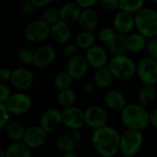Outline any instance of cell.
I'll return each instance as SVG.
<instances>
[{
	"label": "cell",
	"mask_w": 157,
	"mask_h": 157,
	"mask_svg": "<svg viewBox=\"0 0 157 157\" xmlns=\"http://www.w3.org/2000/svg\"><path fill=\"white\" fill-rule=\"evenodd\" d=\"M91 143L99 155L112 157L120 151L121 134L113 127L106 124L94 130Z\"/></svg>",
	"instance_id": "6da1fadb"
},
{
	"label": "cell",
	"mask_w": 157,
	"mask_h": 157,
	"mask_svg": "<svg viewBox=\"0 0 157 157\" xmlns=\"http://www.w3.org/2000/svg\"><path fill=\"white\" fill-rule=\"evenodd\" d=\"M121 121L127 129L142 131L150 124V112L141 104H128L121 111Z\"/></svg>",
	"instance_id": "7a4b0ae2"
},
{
	"label": "cell",
	"mask_w": 157,
	"mask_h": 157,
	"mask_svg": "<svg viewBox=\"0 0 157 157\" xmlns=\"http://www.w3.org/2000/svg\"><path fill=\"white\" fill-rule=\"evenodd\" d=\"M108 67L115 78L122 81L132 78L137 73V65L134 61L125 53L113 55L109 62Z\"/></svg>",
	"instance_id": "3957f363"
},
{
	"label": "cell",
	"mask_w": 157,
	"mask_h": 157,
	"mask_svg": "<svg viewBox=\"0 0 157 157\" xmlns=\"http://www.w3.org/2000/svg\"><path fill=\"white\" fill-rule=\"evenodd\" d=\"M135 28L147 39L157 37V11L143 7L135 13Z\"/></svg>",
	"instance_id": "277c9868"
},
{
	"label": "cell",
	"mask_w": 157,
	"mask_h": 157,
	"mask_svg": "<svg viewBox=\"0 0 157 157\" xmlns=\"http://www.w3.org/2000/svg\"><path fill=\"white\" fill-rule=\"evenodd\" d=\"M143 144L144 136L141 131L127 129L121 135L120 152L124 156H133L141 150Z\"/></svg>",
	"instance_id": "5b68a950"
},
{
	"label": "cell",
	"mask_w": 157,
	"mask_h": 157,
	"mask_svg": "<svg viewBox=\"0 0 157 157\" xmlns=\"http://www.w3.org/2000/svg\"><path fill=\"white\" fill-rule=\"evenodd\" d=\"M26 40L32 43H40L51 36V25L42 19H36L29 22L24 30Z\"/></svg>",
	"instance_id": "8992f818"
},
{
	"label": "cell",
	"mask_w": 157,
	"mask_h": 157,
	"mask_svg": "<svg viewBox=\"0 0 157 157\" xmlns=\"http://www.w3.org/2000/svg\"><path fill=\"white\" fill-rule=\"evenodd\" d=\"M137 75L144 85L157 84V60L151 57L142 59L137 64Z\"/></svg>",
	"instance_id": "52a82bcc"
},
{
	"label": "cell",
	"mask_w": 157,
	"mask_h": 157,
	"mask_svg": "<svg viewBox=\"0 0 157 157\" xmlns=\"http://www.w3.org/2000/svg\"><path fill=\"white\" fill-rule=\"evenodd\" d=\"M6 104L11 114L23 115L31 109L32 100L29 95L19 92L11 95Z\"/></svg>",
	"instance_id": "ba28073f"
},
{
	"label": "cell",
	"mask_w": 157,
	"mask_h": 157,
	"mask_svg": "<svg viewBox=\"0 0 157 157\" xmlns=\"http://www.w3.org/2000/svg\"><path fill=\"white\" fill-rule=\"evenodd\" d=\"M63 124L62 111L57 109H48L41 114L40 119V125L48 133L55 132Z\"/></svg>",
	"instance_id": "9c48e42d"
},
{
	"label": "cell",
	"mask_w": 157,
	"mask_h": 157,
	"mask_svg": "<svg viewBox=\"0 0 157 157\" xmlns=\"http://www.w3.org/2000/svg\"><path fill=\"white\" fill-rule=\"evenodd\" d=\"M63 125L70 130H80L86 124L85 121V111L81 110L76 107L64 108L62 111Z\"/></svg>",
	"instance_id": "30bf717a"
},
{
	"label": "cell",
	"mask_w": 157,
	"mask_h": 157,
	"mask_svg": "<svg viewBox=\"0 0 157 157\" xmlns=\"http://www.w3.org/2000/svg\"><path fill=\"white\" fill-rule=\"evenodd\" d=\"M10 83L17 90H27L33 85L34 75L30 70L25 67H18L12 71Z\"/></svg>",
	"instance_id": "8fae6325"
},
{
	"label": "cell",
	"mask_w": 157,
	"mask_h": 157,
	"mask_svg": "<svg viewBox=\"0 0 157 157\" xmlns=\"http://www.w3.org/2000/svg\"><path fill=\"white\" fill-rule=\"evenodd\" d=\"M47 134L48 132L40 125H33L26 129L22 141L29 148H39L46 143Z\"/></svg>",
	"instance_id": "7c38bea8"
},
{
	"label": "cell",
	"mask_w": 157,
	"mask_h": 157,
	"mask_svg": "<svg viewBox=\"0 0 157 157\" xmlns=\"http://www.w3.org/2000/svg\"><path fill=\"white\" fill-rule=\"evenodd\" d=\"M88 66L89 63L86 60V55L77 53L70 57L67 63L66 71L74 79H81L86 75L88 71Z\"/></svg>",
	"instance_id": "4fadbf2b"
},
{
	"label": "cell",
	"mask_w": 157,
	"mask_h": 157,
	"mask_svg": "<svg viewBox=\"0 0 157 157\" xmlns=\"http://www.w3.org/2000/svg\"><path fill=\"white\" fill-rule=\"evenodd\" d=\"M85 121L86 125L95 130L107 124L108 115L101 107L91 106L85 110Z\"/></svg>",
	"instance_id": "5bb4252c"
},
{
	"label": "cell",
	"mask_w": 157,
	"mask_h": 157,
	"mask_svg": "<svg viewBox=\"0 0 157 157\" xmlns=\"http://www.w3.org/2000/svg\"><path fill=\"white\" fill-rule=\"evenodd\" d=\"M56 59L55 49L49 45L45 44L39 47L34 52L33 56V65L38 68H44L52 64Z\"/></svg>",
	"instance_id": "9a60e30c"
},
{
	"label": "cell",
	"mask_w": 157,
	"mask_h": 157,
	"mask_svg": "<svg viewBox=\"0 0 157 157\" xmlns=\"http://www.w3.org/2000/svg\"><path fill=\"white\" fill-rule=\"evenodd\" d=\"M85 55L89 65L96 69L105 66L108 63V52L102 46L99 45L94 44L88 48Z\"/></svg>",
	"instance_id": "2e32d148"
},
{
	"label": "cell",
	"mask_w": 157,
	"mask_h": 157,
	"mask_svg": "<svg viewBox=\"0 0 157 157\" xmlns=\"http://www.w3.org/2000/svg\"><path fill=\"white\" fill-rule=\"evenodd\" d=\"M113 25L116 31L122 34H129L135 28V19L132 13L120 10L113 18Z\"/></svg>",
	"instance_id": "e0dca14e"
},
{
	"label": "cell",
	"mask_w": 157,
	"mask_h": 157,
	"mask_svg": "<svg viewBox=\"0 0 157 157\" xmlns=\"http://www.w3.org/2000/svg\"><path fill=\"white\" fill-rule=\"evenodd\" d=\"M72 36V30L69 23L60 19L54 24L51 25V37L52 39L60 44L67 43Z\"/></svg>",
	"instance_id": "ac0fdd59"
},
{
	"label": "cell",
	"mask_w": 157,
	"mask_h": 157,
	"mask_svg": "<svg viewBox=\"0 0 157 157\" xmlns=\"http://www.w3.org/2000/svg\"><path fill=\"white\" fill-rule=\"evenodd\" d=\"M77 22L83 30L93 31L98 24V14L92 7L83 8Z\"/></svg>",
	"instance_id": "d6986e66"
},
{
	"label": "cell",
	"mask_w": 157,
	"mask_h": 157,
	"mask_svg": "<svg viewBox=\"0 0 157 157\" xmlns=\"http://www.w3.org/2000/svg\"><path fill=\"white\" fill-rule=\"evenodd\" d=\"M104 101L106 106L112 110H121L127 105L125 95L117 89L108 91L104 97Z\"/></svg>",
	"instance_id": "ffe728a7"
},
{
	"label": "cell",
	"mask_w": 157,
	"mask_h": 157,
	"mask_svg": "<svg viewBox=\"0 0 157 157\" xmlns=\"http://www.w3.org/2000/svg\"><path fill=\"white\" fill-rule=\"evenodd\" d=\"M81 9L82 7L76 2H67L60 8V17L69 24L76 22L82 12Z\"/></svg>",
	"instance_id": "44dd1931"
},
{
	"label": "cell",
	"mask_w": 157,
	"mask_h": 157,
	"mask_svg": "<svg viewBox=\"0 0 157 157\" xmlns=\"http://www.w3.org/2000/svg\"><path fill=\"white\" fill-rule=\"evenodd\" d=\"M146 44L147 38L139 31L136 33H132L126 37V47L127 51L130 52H139L146 47Z\"/></svg>",
	"instance_id": "7402d4cb"
},
{
	"label": "cell",
	"mask_w": 157,
	"mask_h": 157,
	"mask_svg": "<svg viewBox=\"0 0 157 157\" xmlns=\"http://www.w3.org/2000/svg\"><path fill=\"white\" fill-rule=\"evenodd\" d=\"M113 78L114 76L109 67L105 66L98 68L93 76L96 86L99 88H108L111 85Z\"/></svg>",
	"instance_id": "603a6c76"
},
{
	"label": "cell",
	"mask_w": 157,
	"mask_h": 157,
	"mask_svg": "<svg viewBox=\"0 0 157 157\" xmlns=\"http://www.w3.org/2000/svg\"><path fill=\"white\" fill-rule=\"evenodd\" d=\"M156 96L157 88L155 85H144L137 94V101L139 104L146 107L155 100Z\"/></svg>",
	"instance_id": "cb8c5ba5"
},
{
	"label": "cell",
	"mask_w": 157,
	"mask_h": 157,
	"mask_svg": "<svg viewBox=\"0 0 157 157\" xmlns=\"http://www.w3.org/2000/svg\"><path fill=\"white\" fill-rule=\"evenodd\" d=\"M6 157H30V148L23 142H14L5 150Z\"/></svg>",
	"instance_id": "d4e9b609"
},
{
	"label": "cell",
	"mask_w": 157,
	"mask_h": 157,
	"mask_svg": "<svg viewBox=\"0 0 157 157\" xmlns=\"http://www.w3.org/2000/svg\"><path fill=\"white\" fill-rule=\"evenodd\" d=\"M4 129L6 137L12 142H18L23 140L26 129L21 123L17 121H11L8 122Z\"/></svg>",
	"instance_id": "484cf974"
},
{
	"label": "cell",
	"mask_w": 157,
	"mask_h": 157,
	"mask_svg": "<svg viewBox=\"0 0 157 157\" xmlns=\"http://www.w3.org/2000/svg\"><path fill=\"white\" fill-rule=\"evenodd\" d=\"M107 49L112 55L123 54L127 52L126 47V37L123 36L122 33L117 31L115 38L109 43L106 44Z\"/></svg>",
	"instance_id": "4316f807"
},
{
	"label": "cell",
	"mask_w": 157,
	"mask_h": 157,
	"mask_svg": "<svg viewBox=\"0 0 157 157\" xmlns=\"http://www.w3.org/2000/svg\"><path fill=\"white\" fill-rule=\"evenodd\" d=\"M95 34L89 30H83L75 37V44L82 50H87L95 44Z\"/></svg>",
	"instance_id": "83f0119b"
},
{
	"label": "cell",
	"mask_w": 157,
	"mask_h": 157,
	"mask_svg": "<svg viewBox=\"0 0 157 157\" xmlns=\"http://www.w3.org/2000/svg\"><path fill=\"white\" fill-rule=\"evenodd\" d=\"M54 145L59 151L65 153V152L74 150L75 146V140L70 135L63 134L57 137V139L54 142Z\"/></svg>",
	"instance_id": "f1b7e54d"
},
{
	"label": "cell",
	"mask_w": 157,
	"mask_h": 157,
	"mask_svg": "<svg viewBox=\"0 0 157 157\" xmlns=\"http://www.w3.org/2000/svg\"><path fill=\"white\" fill-rule=\"evenodd\" d=\"M58 102L64 109L72 107L75 102V93L69 88L60 90L58 94Z\"/></svg>",
	"instance_id": "f546056e"
},
{
	"label": "cell",
	"mask_w": 157,
	"mask_h": 157,
	"mask_svg": "<svg viewBox=\"0 0 157 157\" xmlns=\"http://www.w3.org/2000/svg\"><path fill=\"white\" fill-rule=\"evenodd\" d=\"M74 78L71 76V75L65 71V72H61L56 75L54 78V85L57 89L63 90L65 88H69L73 83Z\"/></svg>",
	"instance_id": "4dcf8cb0"
},
{
	"label": "cell",
	"mask_w": 157,
	"mask_h": 157,
	"mask_svg": "<svg viewBox=\"0 0 157 157\" xmlns=\"http://www.w3.org/2000/svg\"><path fill=\"white\" fill-rule=\"evenodd\" d=\"M144 0H120V10L129 13H136L144 6Z\"/></svg>",
	"instance_id": "1f68e13d"
},
{
	"label": "cell",
	"mask_w": 157,
	"mask_h": 157,
	"mask_svg": "<svg viewBox=\"0 0 157 157\" xmlns=\"http://www.w3.org/2000/svg\"><path fill=\"white\" fill-rule=\"evenodd\" d=\"M43 19L48 22L50 25L54 24L55 22L61 19L60 17V9L54 6H48L43 11Z\"/></svg>",
	"instance_id": "d6a6232c"
},
{
	"label": "cell",
	"mask_w": 157,
	"mask_h": 157,
	"mask_svg": "<svg viewBox=\"0 0 157 157\" xmlns=\"http://www.w3.org/2000/svg\"><path fill=\"white\" fill-rule=\"evenodd\" d=\"M33 56H34V52L26 47H21L17 51V58L19 62L24 64H32Z\"/></svg>",
	"instance_id": "836d02e7"
},
{
	"label": "cell",
	"mask_w": 157,
	"mask_h": 157,
	"mask_svg": "<svg viewBox=\"0 0 157 157\" xmlns=\"http://www.w3.org/2000/svg\"><path fill=\"white\" fill-rule=\"evenodd\" d=\"M117 31H115L114 29H112L109 27H104L102 28L98 33V37L100 40V41H102L103 43L107 44L109 42H110L116 36Z\"/></svg>",
	"instance_id": "e575fe53"
},
{
	"label": "cell",
	"mask_w": 157,
	"mask_h": 157,
	"mask_svg": "<svg viewBox=\"0 0 157 157\" xmlns=\"http://www.w3.org/2000/svg\"><path fill=\"white\" fill-rule=\"evenodd\" d=\"M10 111L8 110L6 103L0 102V129H4L6 125L9 122Z\"/></svg>",
	"instance_id": "d590c367"
},
{
	"label": "cell",
	"mask_w": 157,
	"mask_h": 157,
	"mask_svg": "<svg viewBox=\"0 0 157 157\" xmlns=\"http://www.w3.org/2000/svg\"><path fill=\"white\" fill-rule=\"evenodd\" d=\"M145 49L149 54V57L157 60V37L150 38L147 40Z\"/></svg>",
	"instance_id": "8d00e7d4"
},
{
	"label": "cell",
	"mask_w": 157,
	"mask_h": 157,
	"mask_svg": "<svg viewBox=\"0 0 157 157\" xmlns=\"http://www.w3.org/2000/svg\"><path fill=\"white\" fill-rule=\"evenodd\" d=\"M36 8V6L32 3L31 0H21L20 2V9L26 15H32Z\"/></svg>",
	"instance_id": "74e56055"
},
{
	"label": "cell",
	"mask_w": 157,
	"mask_h": 157,
	"mask_svg": "<svg viewBox=\"0 0 157 157\" xmlns=\"http://www.w3.org/2000/svg\"><path fill=\"white\" fill-rule=\"evenodd\" d=\"M10 96H11V91H10L9 86L6 83H1V85H0V102L6 103Z\"/></svg>",
	"instance_id": "f35d334b"
},
{
	"label": "cell",
	"mask_w": 157,
	"mask_h": 157,
	"mask_svg": "<svg viewBox=\"0 0 157 157\" xmlns=\"http://www.w3.org/2000/svg\"><path fill=\"white\" fill-rule=\"evenodd\" d=\"M101 6L106 10H115L120 7V0H100Z\"/></svg>",
	"instance_id": "ab89813d"
},
{
	"label": "cell",
	"mask_w": 157,
	"mask_h": 157,
	"mask_svg": "<svg viewBox=\"0 0 157 157\" xmlns=\"http://www.w3.org/2000/svg\"><path fill=\"white\" fill-rule=\"evenodd\" d=\"M79 47L76 44H68L63 50V54L66 57H72L78 53Z\"/></svg>",
	"instance_id": "60d3db41"
},
{
	"label": "cell",
	"mask_w": 157,
	"mask_h": 157,
	"mask_svg": "<svg viewBox=\"0 0 157 157\" xmlns=\"http://www.w3.org/2000/svg\"><path fill=\"white\" fill-rule=\"evenodd\" d=\"M12 71L7 67H1L0 68V80L1 83H6L7 81H10Z\"/></svg>",
	"instance_id": "b9f144b4"
},
{
	"label": "cell",
	"mask_w": 157,
	"mask_h": 157,
	"mask_svg": "<svg viewBox=\"0 0 157 157\" xmlns=\"http://www.w3.org/2000/svg\"><path fill=\"white\" fill-rule=\"evenodd\" d=\"M99 0H75V2L82 8H90L98 4Z\"/></svg>",
	"instance_id": "7bdbcfd3"
},
{
	"label": "cell",
	"mask_w": 157,
	"mask_h": 157,
	"mask_svg": "<svg viewBox=\"0 0 157 157\" xmlns=\"http://www.w3.org/2000/svg\"><path fill=\"white\" fill-rule=\"evenodd\" d=\"M96 84L94 82V80H86L85 83H84V86H83V88L85 90V92L88 93V94H91L95 91V87H96Z\"/></svg>",
	"instance_id": "ee69618b"
},
{
	"label": "cell",
	"mask_w": 157,
	"mask_h": 157,
	"mask_svg": "<svg viewBox=\"0 0 157 157\" xmlns=\"http://www.w3.org/2000/svg\"><path fill=\"white\" fill-rule=\"evenodd\" d=\"M150 124L157 130V109L150 112Z\"/></svg>",
	"instance_id": "f6af8a7d"
},
{
	"label": "cell",
	"mask_w": 157,
	"mask_h": 157,
	"mask_svg": "<svg viewBox=\"0 0 157 157\" xmlns=\"http://www.w3.org/2000/svg\"><path fill=\"white\" fill-rule=\"evenodd\" d=\"M32 3L36 6L37 8H40V7H44L46 6H48L52 0H31Z\"/></svg>",
	"instance_id": "bcb514c9"
},
{
	"label": "cell",
	"mask_w": 157,
	"mask_h": 157,
	"mask_svg": "<svg viewBox=\"0 0 157 157\" xmlns=\"http://www.w3.org/2000/svg\"><path fill=\"white\" fill-rule=\"evenodd\" d=\"M63 156L64 157H77V155L73 151V150H71V151H68V152H65V153H63Z\"/></svg>",
	"instance_id": "7dc6e473"
},
{
	"label": "cell",
	"mask_w": 157,
	"mask_h": 157,
	"mask_svg": "<svg viewBox=\"0 0 157 157\" xmlns=\"http://www.w3.org/2000/svg\"><path fill=\"white\" fill-rule=\"evenodd\" d=\"M78 131H79V130H75L74 132L72 133V137H73L75 141H78V140L81 138V135H80V133L78 132Z\"/></svg>",
	"instance_id": "c3c4849f"
},
{
	"label": "cell",
	"mask_w": 157,
	"mask_h": 157,
	"mask_svg": "<svg viewBox=\"0 0 157 157\" xmlns=\"http://www.w3.org/2000/svg\"><path fill=\"white\" fill-rule=\"evenodd\" d=\"M5 150L3 149H0V157H6V152L4 153Z\"/></svg>",
	"instance_id": "681fc988"
},
{
	"label": "cell",
	"mask_w": 157,
	"mask_h": 157,
	"mask_svg": "<svg viewBox=\"0 0 157 157\" xmlns=\"http://www.w3.org/2000/svg\"><path fill=\"white\" fill-rule=\"evenodd\" d=\"M154 2H155V4L157 6V0H154Z\"/></svg>",
	"instance_id": "f907efd6"
}]
</instances>
